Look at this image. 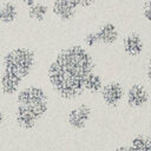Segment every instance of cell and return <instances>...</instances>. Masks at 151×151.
I'll list each match as a JSON object with an SVG mask.
<instances>
[{"mask_svg":"<svg viewBox=\"0 0 151 151\" xmlns=\"http://www.w3.org/2000/svg\"><path fill=\"white\" fill-rule=\"evenodd\" d=\"M38 64L37 52L26 45L13 46L1 57V70L11 72L22 80L31 76Z\"/></svg>","mask_w":151,"mask_h":151,"instance_id":"obj_1","label":"cell"},{"mask_svg":"<svg viewBox=\"0 0 151 151\" xmlns=\"http://www.w3.org/2000/svg\"><path fill=\"white\" fill-rule=\"evenodd\" d=\"M14 105L26 109L41 120L50 111V96L40 84H24L14 96Z\"/></svg>","mask_w":151,"mask_h":151,"instance_id":"obj_2","label":"cell"},{"mask_svg":"<svg viewBox=\"0 0 151 151\" xmlns=\"http://www.w3.org/2000/svg\"><path fill=\"white\" fill-rule=\"evenodd\" d=\"M93 114L92 106L87 103H78L70 107L66 112V124L67 126L78 132L83 131L87 127V124L90 123Z\"/></svg>","mask_w":151,"mask_h":151,"instance_id":"obj_3","label":"cell"},{"mask_svg":"<svg viewBox=\"0 0 151 151\" xmlns=\"http://www.w3.org/2000/svg\"><path fill=\"white\" fill-rule=\"evenodd\" d=\"M99 96L106 107L116 109L125 99V88L120 81L110 80L104 84Z\"/></svg>","mask_w":151,"mask_h":151,"instance_id":"obj_4","label":"cell"},{"mask_svg":"<svg viewBox=\"0 0 151 151\" xmlns=\"http://www.w3.org/2000/svg\"><path fill=\"white\" fill-rule=\"evenodd\" d=\"M150 100V92L143 84L133 83L125 90V101L130 109H143Z\"/></svg>","mask_w":151,"mask_h":151,"instance_id":"obj_5","label":"cell"},{"mask_svg":"<svg viewBox=\"0 0 151 151\" xmlns=\"http://www.w3.org/2000/svg\"><path fill=\"white\" fill-rule=\"evenodd\" d=\"M50 7L51 13L61 22H71L79 9L73 0H52Z\"/></svg>","mask_w":151,"mask_h":151,"instance_id":"obj_6","label":"cell"},{"mask_svg":"<svg viewBox=\"0 0 151 151\" xmlns=\"http://www.w3.org/2000/svg\"><path fill=\"white\" fill-rule=\"evenodd\" d=\"M24 80L18 76L1 70L0 72V93L4 97H14L22 87Z\"/></svg>","mask_w":151,"mask_h":151,"instance_id":"obj_7","label":"cell"},{"mask_svg":"<svg viewBox=\"0 0 151 151\" xmlns=\"http://www.w3.org/2000/svg\"><path fill=\"white\" fill-rule=\"evenodd\" d=\"M123 52L131 58L139 57L144 51V41L138 32H129L124 35L122 41Z\"/></svg>","mask_w":151,"mask_h":151,"instance_id":"obj_8","label":"cell"},{"mask_svg":"<svg viewBox=\"0 0 151 151\" xmlns=\"http://www.w3.org/2000/svg\"><path fill=\"white\" fill-rule=\"evenodd\" d=\"M94 31H96V34L98 37L99 45H103V46L114 45L118 41L119 35H120L117 25L111 22V21H106V22L101 24Z\"/></svg>","mask_w":151,"mask_h":151,"instance_id":"obj_9","label":"cell"},{"mask_svg":"<svg viewBox=\"0 0 151 151\" xmlns=\"http://www.w3.org/2000/svg\"><path fill=\"white\" fill-rule=\"evenodd\" d=\"M20 18V5L13 0H6L0 4V25L11 26Z\"/></svg>","mask_w":151,"mask_h":151,"instance_id":"obj_10","label":"cell"},{"mask_svg":"<svg viewBox=\"0 0 151 151\" xmlns=\"http://www.w3.org/2000/svg\"><path fill=\"white\" fill-rule=\"evenodd\" d=\"M51 7L50 4L45 2V1H39L37 4H34L33 6L28 7L26 9V15L27 18L37 24H42L45 22L48 17L51 15Z\"/></svg>","mask_w":151,"mask_h":151,"instance_id":"obj_11","label":"cell"},{"mask_svg":"<svg viewBox=\"0 0 151 151\" xmlns=\"http://www.w3.org/2000/svg\"><path fill=\"white\" fill-rule=\"evenodd\" d=\"M104 84H105V80H104L103 76L94 70V71L90 72L84 79L85 93H88L91 96H97L100 93Z\"/></svg>","mask_w":151,"mask_h":151,"instance_id":"obj_12","label":"cell"},{"mask_svg":"<svg viewBox=\"0 0 151 151\" xmlns=\"http://www.w3.org/2000/svg\"><path fill=\"white\" fill-rule=\"evenodd\" d=\"M127 145L132 151H151V137L146 133H137L130 139Z\"/></svg>","mask_w":151,"mask_h":151,"instance_id":"obj_13","label":"cell"},{"mask_svg":"<svg viewBox=\"0 0 151 151\" xmlns=\"http://www.w3.org/2000/svg\"><path fill=\"white\" fill-rule=\"evenodd\" d=\"M83 45L87 48H96L97 46H99V41H98V37L96 34L94 29H91L88 32H86V34L83 37Z\"/></svg>","mask_w":151,"mask_h":151,"instance_id":"obj_14","label":"cell"},{"mask_svg":"<svg viewBox=\"0 0 151 151\" xmlns=\"http://www.w3.org/2000/svg\"><path fill=\"white\" fill-rule=\"evenodd\" d=\"M142 14H143V18L147 22H151V0H147L144 4L143 9H142Z\"/></svg>","mask_w":151,"mask_h":151,"instance_id":"obj_15","label":"cell"},{"mask_svg":"<svg viewBox=\"0 0 151 151\" xmlns=\"http://www.w3.org/2000/svg\"><path fill=\"white\" fill-rule=\"evenodd\" d=\"M73 1L76 2L77 7L78 8H81V9L91 8L94 5V2H96V0H73Z\"/></svg>","mask_w":151,"mask_h":151,"instance_id":"obj_16","label":"cell"},{"mask_svg":"<svg viewBox=\"0 0 151 151\" xmlns=\"http://www.w3.org/2000/svg\"><path fill=\"white\" fill-rule=\"evenodd\" d=\"M39 1H41V0H18L17 2H18V4H20V6H21V7H25V9H27L28 7L33 6L34 4L39 2Z\"/></svg>","mask_w":151,"mask_h":151,"instance_id":"obj_17","label":"cell"},{"mask_svg":"<svg viewBox=\"0 0 151 151\" xmlns=\"http://www.w3.org/2000/svg\"><path fill=\"white\" fill-rule=\"evenodd\" d=\"M145 73H146V78L151 81V55L149 57L147 61H146V67H145Z\"/></svg>","mask_w":151,"mask_h":151,"instance_id":"obj_18","label":"cell"},{"mask_svg":"<svg viewBox=\"0 0 151 151\" xmlns=\"http://www.w3.org/2000/svg\"><path fill=\"white\" fill-rule=\"evenodd\" d=\"M113 151H132V150L127 144H123V145H118L117 147H114Z\"/></svg>","mask_w":151,"mask_h":151,"instance_id":"obj_19","label":"cell"},{"mask_svg":"<svg viewBox=\"0 0 151 151\" xmlns=\"http://www.w3.org/2000/svg\"><path fill=\"white\" fill-rule=\"evenodd\" d=\"M5 122H6V114H5V111L2 110V107L0 106V127L4 126Z\"/></svg>","mask_w":151,"mask_h":151,"instance_id":"obj_20","label":"cell"},{"mask_svg":"<svg viewBox=\"0 0 151 151\" xmlns=\"http://www.w3.org/2000/svg\"><path fill=\"white\" fill-rule=\"evenodd\" d=\"M0 46H1V32H0Z\"/></svg>","mask_w":151,"mask_h":151,"instance_id":"obj_21","label":"cell"}]
</instances>
